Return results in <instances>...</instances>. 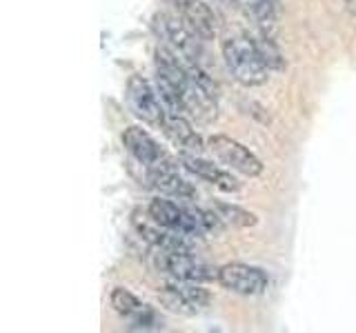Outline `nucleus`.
<instances>
[{
	"instance_id": "nucleus-13",
	"label": "nucleus",
	"mask_w": 356,
	"mask_h": 333,
	"mask_svg": "<svg viewBox=\"0 0 356 333\" xmlns=\"http://www.w3.org/2000/svg\"><path fill=\"white\" fill-rule=\"evenodd\" d=\"M214 211L218 214V218L225 222V225L238 227V229H250L259 225V216L252 214V211L243 209L238 205L232 203H214Z\"/></svg>"
},
{
	"instance_id": "nucleus-4",
	"label": "nucleus",
	"mask_w": 356,
	"mask_h": 333,
	"mask_svg": "<svg viewBox=\"0 0 356 333\" xmlns=\"http://www.w3.org/2000/svg\"><path fill=\"white\" fill-rule=\"evenodd\" d=\"M207 144L209 151L214 153V158H218L227 169L236 171L245 178H259L263 173V162L238 140L216 133V136H211L207 140Z\"/></svg>"
},
{
	"instance_id": "nucleus-17",
	"label": "nucleus",
	"mask_w": 356,
	"mask_h": 333,
	"mask_svg": "<svg viewBox=\"0 0 356 333\" xmlns=\"http://www.w3.org/2000/svg\"><path fill=\"white\" fill-rule=\"evenodd\" d=\"M343 3H345V7H348V9L352 11V14L356 16V0H343Z\"/></svg>"
},
{
	"instance_id": "nucleus-16",
	"label": "nucleus",
	"mask_w": 356,
	"mask_h": 333,
	"mask_svg": "<svg viewBox=\"0 0 356 333\" xmlns=\"http://www.w3.org/2000/svg\"><path fill=\"white\" fill-rule=\"evenodd\" d=\"M248 7L261 25H272V22H276L278 0H248Z\"/></svg>"
},
{
	"instance_id": "nucleus-15",
	"label": "nucleus",
	"mask_w": 356,
	"mask_h": 333,
	"mask_svg": "<svg viewBox=\"0 0 356 333\" xmlns=\"http://www.w3.org/2000/svg\"><path fill=\"white\" fill-rule=\"evenodd\" d=\"M252 42L256 44V49H259L261 58L265 60V65L270 67V69H276V71L285 69V58L281 56V51L276 49V44L270 38L259 36V38H252Z\"/></svg>"
},
{
	"instance_id": "nucleus-7",
	"label": "nucleus",
	"mask_w": 356,
	"mask_h": 333,
	"mask_svg": "<svg viewBox=\"0 0 356 333\" xmlns=\"http://www.w3.org/2000/svg\"><path fill=\"white\" fill-rule=\"evenodd\" d=\"M161 302L174 311V314H183V316H194L200 309L209 305V291L200 287V282H189V280H178L172 278L167 287L159 293Z\"/></svg>"
},
{
	"instance_id": "nucleus-3",
	"label": "nucleus",
	"mask_w": 356,
	"mask_h": 333,
	"mask_svg": "<svg viewBox=\"0 0 356 333\" xmlns=\"http://www.w3.org/2000/svg\"><path fill=\"white\" fill-rule=\"evenodd\" d=\"M127 105L131 109V114L140 118L145 125L159 127L163 125V120L167 116V107L163 105V100L159 96V89H154L147 78H143L138 74H134L127 80Z\"/></svg>"
},
{
	"instance_id": "nucleus-2",
	"label": "nucleus",
	"mask_w": 356,
	"mask_h": 333,
	"mask_svg": "<svg viewBox=\"0 0 356 333\" xmlns=\"http://www.w3.org/2000/svg\"><path fill=\"white\" fill-rule=\"evenodd\" d=\"M154 29L156 36L165 40V47L172 49L176 56H181L183 60L198 62V58L203 56V47H200V40L203 38L183 18H176L170 14H156Z\"/></svg>"
},
{
	"instance_id": "nucleus-12",
	"label": "nucleus",
	"mask_w": 356,
	"mask_h": 333,
	"mask_svg": "<svg viewBox=\"0 0 356 333\" xmlns=\"http://www.w3.org/2000/svg\"><path fill=\"white\" fill-rule=\"evenodd\" d=\"M161 131L172 140V144H176V147L181 149V153L200 155L205 151V142L200 138V133L192 127V122H189L187 116H183V114H172V111H167V116L161 125Z\"/></svg>"
},
{
	"instance_id": "nucleus-5",
	"label": "nucleus",
	"mask_w": 356,
	"mask_h": 333,
	"mask_svg": "<svg viewBox=\"0 0 356 333\" xmlns=\"http://www.w3.org/2000/svg\"><path fill=\"white\" fill-rule=\"evenodd\" d=\"M218 284L238 296H261L270 289V275L261 266L245 264V262H229L220 266Z\"/></svg>"
},
{
	"instance_id": "nucleus-10",
	"label": "nucleus",
	"mask_w": 356,
	"mask_h": 333,
	"mask_svg": "<svg viewBox=\"0 0 356 333\" xmlns=\"http://www.w3.org/2000/svg\"><path fill=\"white\" fill-rule=\"evenodd\" d=\"M145 171H147L149 187L156 189L159 194L176 198V200H194L196 198V189L178 173L174 160L165 162L161 166H154V169H145Z\"/></svg>"
},
{
	"instance_id": "nucleus-1",
	"label": "nucleus",
	"mask_w": 356,
	"mask_h": 333,
	"mask_svg": "<svg viewBox=\"0 0 356 333\" xmlns=\"http://www.w3.org/2000/svg\"><path fill=\"white\" fill-rule=\"evenodd\" d=\"M222 58L234 80L243 87H261L270 78V67L261 58L252 38H229L222 42Z\"/></svg>"
},
{
	"instance_id": "nucleus-11",
	"label": "nucleus",
	"mask_w": 356,
	"mask_h": 333,
	"mask_svg": "<svg viewBox=\"0 0 356 333\" xmlns=\"http://www.w3.org/2000/svg\"><path fill=\"white\" fill-rule=\"evenodd\" d=\"M181 18L192 27L203 40H214L218 33V18L207 0H174Z\"/></svg>"
},
{
	"instance_id": "nucleus-8",
	"label": "nucleus",
	"mask_w": 356,
	"mask_h": 333,
	"mask_svg": "<svg viewBox=\"0 0 356 333\" xmlns=\"http://www.w3.org/2000/svg\"><path fill=\"white\" fill-rule=\"evenodd\" d=\"M122 147L145 169H154V166H161L172 160L167 151L143 127H127L122 133Z\"/></svg>"
},
{
	"instance_id": "nucleus-9",
	"label": "nucleus",
	"mask_w": 356,
	"mask_h": 333,
	"mask_svg": "<svg viewBox=\"0 0 356 333\" xmlns=\"http://www.w3.org/2000/svg\"><path fill=\"white\" fill-rule=\"evenodd\" d=\"M178 160H181V164L189 173H194L196 178H200V180H205L211 187H216L218 191H225V194H238L241 191V182L232 176V169L225 171V169H220L218 164L200 158V155H194V153H181L178 155Z\"/></svg>"
},
{
	"instance_id": "nucleus-14",
	"label": "nucleus",
	"mask_w": 356,
	"mask_h": 333,
	"mask_svg": "<svg viewBox=\"0 0 356 333\" xmlns=\"http://www.w3.org/2000/svg\"><path fill=\"white\" fill-rule=\"evenodd\" d=\"M111 307H114V311L118 316L129 318V320L136 318L140 311L147 309L136 296H134L131 291H127V289H122V287H116L114 291H111Z\"/></svg>"
},
{
	"instance_id": "nucleus-6",
	"label": "nucleus",
	"mask_w": 356,
	"mask_h": 333,
	"mask_svg": "<svg viewBox=\"0 0 356 333\" xmlns=\"http://www.w3.org/2000/svg\"><path fill=\"white\" fill-rule=\"evenodd\" d=\"M156 264L163 269L167 275L178 278V280H189V282H218V271L216 266H211L203 260H198L194 253H167L159 251L156 255Z\"/></svg>"
}]
</instances>
